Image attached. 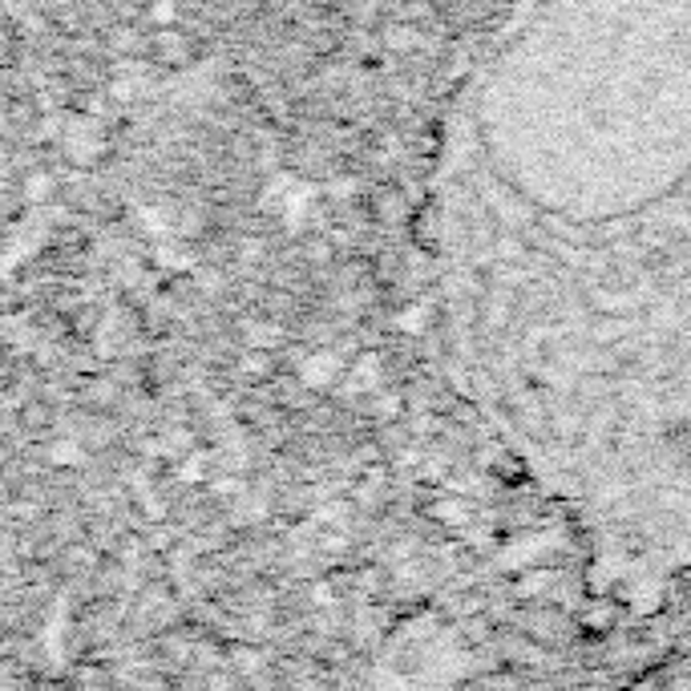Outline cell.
I'll return each instance as SVG.
<instances>
[{
  "label": "cell",
  "mask_w": 691,
  "mask_h": 691,
  "mask_svg": "<svg viewBox=\"0 0 691 691\" xmlns=\"http://www.w3.org/2000/svg\"><path fill=\"white\" fill-rule=\"evenodd\" d=\"M154 259H158V267H167V271H194V255L186 247H179L174 239H162L154 247Z\"/></svg>",
  "instance_id": "7a4b0ae2"
},
{
  "label": "cell",
  "mask_w": 691,
  "mask_h": 691,
  "mask_svg": "<svg viewBox=\"0 0 691 691\" xmlns=\"http://www.w3.org/2000/svg\"><path fill=\"white\" fill-rule=\"evenodd\" d=\"M174 16H179V4H174V0H154L150 4L154 25H174Z\"/></svg>",
  "instance_id": "3957f363"
},
{
  "label": "cell",
  "mask_w": 691,
  "mask_h": 691,
  "mask_svg": "<svg viewBox=\"0 0 691 691\" xmlns=\"http://www.w3.org/2000/svg\"><path fill=\"white\" fill-rule=\"evenodd\" d=\"M65 154L73 162H89L97 154V125L94 122H73V130L65 134Z\"/></svg>",
  "instance_id": "6da1fadb"
},
{
  "label": "cell",
  "mask_w": 691,
  "mask_h": 691,
  "mask_svg": "<svg viewBox=\"0 0 691 691\" xmlns=\"http://www.w3.org/2000/svg\"><path fill=\"white\" fill-rule=\"evenodd\" d=\"M304 373L312 376V380H328V376L336 373V356H328V352H324V356H316L312 364H307Z\"/></svg>",
  "instance_id": "277c9868"
}]
</instances>
